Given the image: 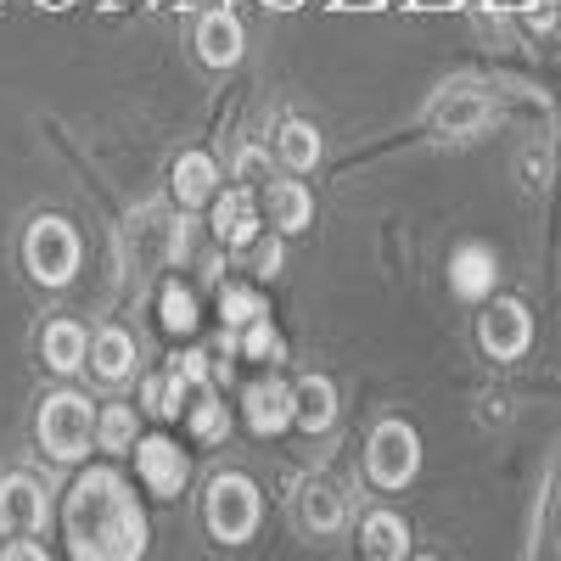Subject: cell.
I'll use <instances>...</instances> for the list:
<instances>
[{
    "mask_svg": "<svg viewBox=\"0 0 561 561\" xmlns=\"http://www.w3.org/2000/svg\"><path fill=\"white\" fill-rule=\"evenodd\" d=\"M242 354H248L253 365H270V370L287 359V337H280L275 325H270V314H259V320L242 325Z\"/></svg>",
    "mask_w": 561,
    "mask_h": 561,
    "instance_id": "obj_22",
    "label": "cell"
},
{
    "mask_svg": "<svg viewBox=\"0 0 561 561\" xmlns=\"http://www.w3.org/2000/svg\"><path fill=\"white\" fill-rule=\"evenodd\" d=\"M39 354H45V365H51L57 377H73V370L90 359L84 325L79 320H51V325H45V337H39Z\"/></svg>",
    "mask_w": 561,
    "mask_h": 561,
    "instance_id": "obj_14",
    "label": "cell"
},
{
    "mask_svg": "<svg viewBox=\"0 0 561 561\" xmlns=\"http://www.w3.org/2000/svg\"><path fill=\"white\" fill-rule=\"evenodd\" d=\"M219 192V163L208 158V152H185L180 163H174V197H180V208H197V203H208Z\"/></svg>",
    "mask_w": 561,
    "mask_h": 561,
    "instance_id": "obj_16",
    "label": "cell"
},
{
    "mask_svg": "<svg viewBox=\"0 0 561 561\" xmlns=\"http://www.w3.org/2000/svg\"><path fill=\"white\" fill-rule=\"evenodd\" d=\"M343 494L332 489V483H309L304 494H298V517H304V528H314V534H337L343 528Z\"/></svg>",
    "mask_w": 561,
    "mask_h": 561,
    "instance_id": "obj_19",
    "label": "cell"
},
{
    "mask_svg": "<svg viewBox=\"0 0 561 561\" xmlns=\"http://www.w3.org/2000/svg\"><path fill=\"white\" fill-rule=\"evenodd\" d=\"M359 545L377 561H399L410 550V528H404V517H393V511H370L365 528H359Z\"/></svg>",
    "mask_w": 561,
    "mask_h": 561,
    "instance_id": "obj_17",
    "label": "cell"
},
{
    "mask_svg": "<svg viewBox=\"0 0 561 561\" xmlns=\"http://www.w3.org/2000/svg\"><path fill=\"white\" fill-rule=\"evenodd\" d=\"M45 528V489L34 478L0 483V534H39Z\"/></svg>",
    "mask_w": 561,
    "mask_h": 561,
    "instance_id": "obj_10",
    "label": "cell"
},
{
    "mask_svg": "<svg viewBox=\"0 0 561 561\" xmlns=\"http://www.w3.org/2000/svg\"><path fill=\"white\" fill-rule=\"evenodd\" d=\"M68 539L73 556H96V561H129L147 550V517H140L135 494L113 466L84 472L68 494Z\"/></svg>",
    "mask_w": 561,
    "mask_h": 561,
    "instance_id": "obj_1",
    "label": "cell"
},
{
    "mask_svg": "<svg viewBox=\"0 0 561 561\" xmlns=\"http://www.w3.org/2000/svg\"><path fill=\"white\" fill-rule=\"evenodd\" d=\"M203 517H208V534H214L219 545L253 539V528H259V489H253L242 472H219V478L208 483Z\"/></svg>",
    "mask_w": 561,
    "mask_h": 561,
    "instance_id": "obj_4",
    "label": "cell"
},
{
    "mask_svg": "<svg viewBox=\"0 0 561 561\" xmlns=\"http://www.w3.org/2000/svg\"><path fill=\"white\" fill-rule=\"evenodd\" d=\"M534 7H545V0H534Z\"/></svg>",
    "mask_w": 561,
    "mask_h": 561,
    "instance_id": "obj_28",
    "label": "cell"
},
{
    "mask_svg": "<svg viewBox=\"0 0 561 561\" xmlns=\"http://www.w3.org/2000/svg\"><path fill=\"white\" fill-rule=\"evenodd\" d=\"M96 444V410L79 393H51L39 404V449L51 460H79Z\"/></svg>",
    "mask_w": 561,
    "mask_h": 561,
    "instance_id": "obj_3",
    "label": "cell"
},
{
    "mask_svg": "<svg viewBox=\"0 0 561 561\" xmlns=\"http://www.w3.org/2000/svg\"><path fill=\"white\" fill-rule=\"evenodd\" d=\"M185 415H192V433H197L203 444L225 438V427H230V415H225V404H219V393H214L208 382L192 388V404H185Z\"/></svg>",
    "mask_w": 561,
    "mask_h": 561,
    "instance_id": "obj_21",
    "label": "cell"
},
{
    "mask_svg": "<svg viewBox=\"0 0 561 561\" xmlns=\"http://www.w3.org/2000/svg\"><path fill=\"white\" fill-rule=\"evenodd\" d=\"M332 421H337V388H332V377H304L293 388V427L325 433Z\"/></svg>",
    "mask_w": 561,
    "mask_h": 561,
    "instance_id": "obj_13",
    "label": "cell"
},
{
    "mask_svg": "<svg viewBox=\"0 0 561 561\" xmlns=\"http://www.w3.org/2000/svg\"><path fill=\"white\" fill-rule=\"evenodd\" d=\"M253 270L259 275H275L280 270V248L275 242H253Z\"/></svg>",
    "mask_w": 561,
    "mask_h": 561,
    "instance_id": "obj_27",
    "label": "cell"
},
{
    "mask_svg": "<svg viewBox=\"0 0 561 561\" xmlns=\"http://www.w3.org/2000/svg\"><path fill=\"white\" fill-rule=\"evenodd\" d=\"M489 118V102L478 96V90H455L449 102H438V124L449 129V135H460V129H478Z\"/></svg>",
    "mask_w": 561,
    "mask_h": 561,
    "instance_id": "obj_24",
    "label": "cell"
},
{
    "mask_svg": "<svg viewBox=\"0 0 561 561\" xmlns=\"http://www.w3.org/2000/svg\"><path fill=\"white\" fill-rule=\"evenodd\" d=\"M494 275H500V264H494L489 242H460L449 253V293L466 298V304H483L494 293Z\"/></svg>",
    "mask_w": 561,
    "mask_h": 561,
    "instance_id": "obj_8",
    "label": "cell"
},
{
    "mask_svg": "<svg viewBox=\"0 0 561 561\" xmlns=\"http://www.w3.org/2000/svg\"><path fill=\"white\" fill-rule=\"evenodd\" d=\"M23 259H28V275L39 280V287H68V280L79 275V230L62 219V214H45L28 225V242H23Z\"/></svg>",
    "mask_w": 561,
    "mask_h": 561,
    "instance_id": "obj_2",
    "label": "cell"
},
{
    "mask_svg": "<svg viewBox=\"0 0 561 561\" xmlns=\"http://www.w3.org/2000/svg\"><path fill=\"white\" fill-rule=\"evenodd\" d=\"M158 320H163V332H169V337H192L197 325H203V314H197V293H192V287H180V280H169L163 298H158Z\"/></svg>",
    "mask_w": 561,
    "mask_h": 561,
    "instance_id": "obj_20",
    "label": "cell"
},
{
    "mask_svg": "<svg viewBox=\"0 0 561 561\" xmlns=\"http://www.w3.org/2000/svg\"><path fill=\"white\" fill-rule=\"evenodd\" d=\"M90 370H96L102 382H124L129 370H135V337L124 332V325H107V332L90 337Z\"/></svg>",
    "mask_w": 561,
    "mask_h": 561,
    "instance_id": "obj_15",
    "label": "cell"
},
{
    "mask_svg": "<svg viewBox=\"0 0 561 561\" xmlns=\"http://www.w3.org/2000/svg\"><path fill=\"white\" fill-rule=\"evenodd\" d=\"M264 208H270V225H275V230H287V237H293V230H304V225L314 219V197L304 192L298 180H275Z\"/></svg>",
    "mask_w": 561,
    "mask_h": 561,
    "instance_id": "obj_18",
    "label": "cell"
},
{
    "mask_svg": "<svg viewBox=\"0 0 561 561\" xmlns=\"http://www.w3.org/2000/svg\"><path fill=\"white\" fill-rule=\"evenodd\" d=\"M197 57H203L208 68H237V62H242V23L230 18L225 7L197 23Z\"/></svg>",
    "mask_w": 561,
    "mask_h": 561,
    "instance_id": "obj_12",
    "label": "cell"
},
{
    "mask_svg": "<svg viewBox=\"0 0 561 561\" xmlns=\"http://www.w3.org/2000/svg\"><path fill=\"white\" fill-rule=\"evenodd\" d=\"M280 158H287V169H314L320 163V135H314V124H304V118H293V124H280Z\"/></svg>",
    "mask_w": 561,
    "mask_h": 561,
    "instance_id": "obj_23",
    "label": "cell"
},
{
    "mask_svg": "<svg viewBox=\"0 0 561 561\" xmlns=\"http://www.w3.org/2000/svg\"><path fill=\"white\" fill-rule=\"evenodd\" d=\"M219 314H225L230 332H242L248 320H259V314H270V309H264L259 287H237V280H230V287H219Z\"/></svg>",
    "mask_w": 561,
    "mask_h": 561,
    "instance_id": "obj_25",
    "label": "cell"
},
{
    "mask_svg": "<svg viewBox=\"0 0 561 561\" xmlns=\"http://www.w3.org/2000/svg\"><path fill=\"white\" fill-rule=\"evenodd\" d=\"M365 466H370V483H377V489H404L415 478V466H421L415 427H404V421H382V427L370 433Z\"/></svg>",
    "mask_w": 561,
    "mask_h": 561,
    "instance_id": "obj_5",
    "label": "cell"
},
{
    "mask_svg": "<svg viewBox=\"0 0 561 561\" xmlns=\"http://www.w3.org/2000/svg\"><path fill=\"white\" fill-rule=\"evenodd\" d=\"M96 444L113 449V455H124V449L135 444V410H129V404H113V410L96 415Z\"/></svg>",
    "mask_w": 561,
    "mask_h": 561,
    "instance_id": "obj_26",
    "label": "cell"
},
{
    "mask_svg": "<svg viewBox=\"0 0 561 561\" xmlns=\"http://www.w3.org/2000/svg\"><path fill=\"white\" fill-rule=\"evenodd\" d=\"M478 343H483L494 359H517V354H528V343H534V320H528V309H523L517 298L489 304L483 320H478Z\"/></svg>",
    "mask_w": 561,
    "mask_h": 561,
    "instance_id": "obj_7",
    "label": "cell"
},
{
    "mask_svg": "<svg viewBox=\"0 0 561 561\" xmlns=\"http://www.w3.org/2000/svg\"><path fill=\"white\" fill-rule=\"evenodd\" d=\"M248 427L259 433V438H275V433H287L293 427V388L287 382H275V377H264V382H253L248 388Z\"/></svg>",
    "mask_w": 561,
    "mask_h": 561,
    "instance_id": "obj_11",
    "label": "cell"
},
{
    "mask_svg": "<svg viewBox=\"0 0 561 561\" xmlns=\"http://www.w3.org/2000/svg\"><path fill=\"white\" fill-rule=\"evenodd\" d=\"M135 472L147 483V494L174 500L185 489V478H192V460H185V449L174 438H140L135 444Z\"/></svg>",
    "mask_w": 561,
    "mask_h": 561,
    "instance_id": "obj_6",
    "label": "cell"
},
{
    "mask_svg": "<svg viewBox=\"0 0 561 561\" xmlns=\"http://www.w3.org/2000/svg\"><path fill=\"white\" fill-rule=\"evenodd\" d=\"M259 225H264V214H259L253 192H225V197H214V237H219L225 248L248 253V248L259 242Z\"/></svg>",
    "mask_w": 561,
    "mask_h": 561,
    "instance_id": "obj_9",
    "label": "cell"
}]
</instances>
